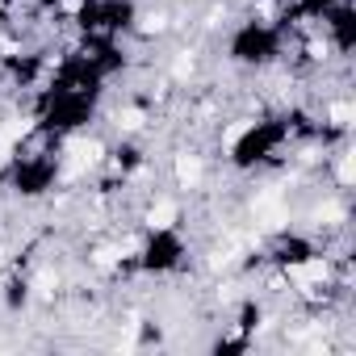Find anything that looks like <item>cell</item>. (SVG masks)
<instances>
[{
  "mask_svg": "<svg viewBox=\"0 0 356 356\" xmlns=\"http://www.w3.org/2000/svg\"><path fill=\"white\" fill-rule=\"evenodd\" d=\"M138 30H143V34H159V30H163V13H143V17H138Z\"/></svg>",
  "mask_w": 356,
  "mask_h": 356,
  "instance_id": "cell-7",
  "label": "cell"
},
{
  "mask_svg": "<svg viewBox=\"0 0 356 356\" xmlns=\"http://www.w3.org/2000/svg\"><path fill=\"white\" fill-rule=\"evenodd\" d=\"M176 218H181V210H176V202H168V197H159V202L147 210V227H151V231H172Z\"/></svg>",
  "mask_w": 356,
  "mask_h": 356,
  "instance_id": "cell-2",
  "label": "cell"
},
{
  "mask_svg": "<svg viewBox=\"0 0 356 356\" xmlns=\"http://www.w3.org/2000/svg\"><path fill=\"white\" fill-rule=\"evenodd\" d=\"M97 264H105V268L118 264V252H113V248H101V252H97Z\"/></svg>",
  "mask_w": 356,
  "mask_h": 356,
  "instance_id": "cell-10",
  "label": "cell"
},
{
  "mask_svg": "<svg viewBox=\"0 0 356 356\" xmlns=\"http://www.w3.org/2000/svg\"><path fill=\"white\" fill-rule=\"evenodd\" d=\"M189 76H193V55H181L172 63V80H189Z\"/></svg>",
  "mask_w": 356,
  "mask_h": 356,
  "instance_id": "cell-8",
  "label": "cell"
},
{
  "mask_svg": "<svg viewBox=\"0 0 356 356\" xmlns=\"http://www.w3.org/2000/svg\"><path fill=\"white\" fill-rule=\"evenodd\" d=\"M352 118H356V109H352L348 101H335V105H331V122H335L339 130H348V126H352Z\"/></svg>",
  "mask_w": 356,
  "mask_h": 356,
  "instance_id": "cell-5",
  "label": "cell"
},
{
  "mask_svg": "<svg viewBox=\"0 0 356 356\" xmlns=\"http://www.w3.org/2000/svg\"><path fill=\"white\" fill-rule=\"evenodd\" d=\"M252 210H256V222H260L264 231H281V227H289V206H285L281 193H273V189L260 193Z\"/></svg>",
  "mask_w": 356,
  "mask_h": 356,
  "instance_id": "cell-1",
  "label": "cell"
},
{
  "mask_svg": "<svg viewBox=\"0 0 356 356\" xmlns=\"http://www.w3.org/2000/svg\"><path fill=\"white\" fill-rule=\"evenodd\" d=\"M202 159L197 155H176V181H181V189H197L202 185Z\"/></svg>",
  "mask_w": 356,
  "mask_h": 356,
  "instance_id": "cell-3",
  "label": "cell"
},
{
  "mask_svg": "<svg viewBox=\"0 0 356 356\" xmlns=\"http://www.w3.org/2000/svg\"><path fill=\"white\" fill-rule=\"evenodd\" d=\"M84 9V0H63V13H80Z\"/></svg>",
  "mask_w": 356,
  "mask_h": 356,
  "instance_id": "cell-11",
  "label": "cell"
},
{
  "mask_svg": "<svg viewBox=\"0 0 356 356\" xmlns=\"http://www.w3.org/2000/svg\"><path fill=\"white\" fill-rule=\"evenodd\" d=\"M352 176H356V163H352V151H343V155H339V163H335V181L348 189V185H352Z\"/></svg>",
  "mask_w": 356,
  "mask_h": 356,
  "instance_id": "cell-4",
  "label": "cell"
},
{
  "mask_svg": "<svg viewBox=\"0 0 356 356\" xmlns=\"http://www.w3.org/2000/svg\"><path fill=\"white\" fill-rule=\"evenodd\" d=\"M118 126H122V130H143V109H134V105L122 109V113H118Z\"/></svg>",
  "mask_w": 356,
  "mask_h": 356,
  "instance_id": "cell-6",
  "label": "cell"
},
{
  "mask_svg": "<svg viewBox=\"0 0 356 356\" xmlns=\"http://www.w3.org/2000/svg\"><path fill=\"white\" fill-rule=\"evenodd\" d=\"M248 130H252V122H235V126L227 130V147H235V143H239V138H243Z\"/></svg>",
  "mask_w": 356,
  "mask_h": 356,
  "instance_id": "cell-9",
  "label": "cell"
}]
</instances>
